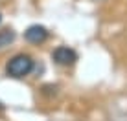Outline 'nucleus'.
I'll use <instances>...</instances> for the list:
<instances>
[{"instance_id":"nucleus-1","label":"nucleus","mask_w":127,"mask_h":121,"mask_svg":"<svg viewBox=\"0 0 127 121\" xmlns=\"http://www.w3.org/2000/svg\"><path fill=\"white\" fill-rule=\"evenodd\" d=\"M33 70V59L28 53H17L7 60L6 64V73L7 77L13 79H22V77L30 75Z\"/></svg>"},{"instance_id":"nucleus-2","label":"nucleus","mask_w":127,"mask_h":121,"mask_svg":"<svg viewBox=\"0 0 127 121\" xmlns=\"http://www.w3.org/2000/svg\"><path fill=\"white\" fill-rule=\"evenodd\" d=\"M52 60L55 64H59V66H72L77 60V53L70 46H57L52 51Z\"/></svg>"},{"instance_id":"nucleus-3","label":"nucleus","mask_w":127,"mask_h":121,"mask_svg":"<svg viewBox=\"0 0 127 121\" xmlns=\"http://www.w3.org/2000/svg\"><path fill=\"white\" fill-rule=\"evenodd\" d=\"M48 29L41 24H32L28 29L24 31V39L30 42V44H42V42L48 39Z\"/></svg>"},{"instance_id":"nucleus-4","label":"nucleus","mask_w":127,"mask_h":121,"mask_svg":"<svg viewBox=\"0 0 127 121\" xmlns=\"http://www.w3.org/2000/svg\"><path fill=\"white\" fill-rule=\"evenodd\" d=\"M17 39V33L13 31L11 28H6V29H0V50L9 46L13 40Z\"/></svg>"},{"instance_id":"nucleus-5","label":"nucleus","mask_w":127,"mask_h":121,"mask_svg":"<svg viewBox=\"0 0 127 121\" xmlns=\"http://www.w3.org/2000/svg\"><path fill=\"white\" fill-rule=\"evenodd\" d=\"M0 22H2V15H0Z\"/></svg>"}]
</instances>
